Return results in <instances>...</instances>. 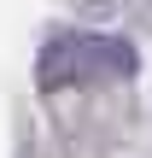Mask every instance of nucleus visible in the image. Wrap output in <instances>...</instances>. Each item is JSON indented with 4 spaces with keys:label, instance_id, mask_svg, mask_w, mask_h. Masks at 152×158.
<instances>
[{
    "label": "nucleus",
    "instance_id": "f257e3e1",
    "mask_svg": "<svg viewBox=\"0 0 152 158\" xmlns=\"http://www.w3.org/2000/svg\"><path fill=\"white\" fill-rule=\"evenodd\" d=\"M129 70H135V53L117 35H53L41 47V88H53V94L111 82V76H129Z\"/></svg>",
    "mask_w": 152,
    "mask_h": 158
}]
</instances>
